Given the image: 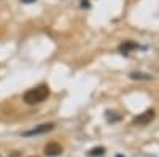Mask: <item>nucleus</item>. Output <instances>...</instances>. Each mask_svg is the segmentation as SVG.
<instances>
[{
    "mask_svg": "<svg viewBox=\"0 0 159 157\" xmlns=\"http://www.w3.org/2000/svg\"><path fill=\"white\" fill-rule=\"evenodd\" d=\"M103 154H105V148H94L89 151L91 157H97V155H103Z\"/></svg>",
    "mask_w": 159,
    "mask_h": 157,
    "instance_id": "6",
    "label": "nucleus"
},
{
    "mask_svg": "<svg viewBox=\"0 0 159 157\" xmlns=\"http://www.w3.org/2000/svg\"><path fill=\"white\" fill-rule=\"evenodd\" d=\"M130 76L134 78V80H137V78H145V80H151V76H150V75H140V73H132Z\"/></svg>",
    "mask_w": 159,
    "mask_h": 157,
    "instance_id": "7",
    "label": "nucleus"
},
{
    "mask_svg": "<svg viewBox=\"0 0 159 157\" xmlns=\"http://www.w3.org/2000/svg\"><path fill=\"white\" fill-rule=\"evenodd\" d=\"M52 129H54V124H43V125H38V127H35L34 130H29V132H24L22 135H24V137H32V135H42V133L51 132Z\"/></svg>",
    "mask_w": 159,
    "mask_h": 157,
    "instance_id": "2",
    "label": "nucleus"
},
{
    "mask_svg": "<svg viewBox=\"0 0 159 157\" xmlns=\"http://www.w3.org/2000/svg\"><path fill=\"white\" fill-rule=\"evenodd\" d=\"M137 48H139V46H137L135 43H124V45L119 46V49H121L123 54H129V51H130V49H137Z\"/></svg>",
    "mask_w": 159,
    "mask_h": 157,
    "instance_id": "5",
    "label": "nucleus"
},
{
    "mask_svg": "<svg viewBox=\"0 0 159 157\" xmlns=\"http://www.w3.org/2000/svg\"><path fill=\"white\" fill-rule=\"evenodd\" d=\"M21 2H24V3H34L35 0H21Z\"/></svg>",
    "mask_w": 159,
    "mask_h": 157,
    "instance_id": "8",
    "label": "nucleus"
},
{
    "mask_svg": "<svg viewBox=\"0 0 159 157\" xmlns=\"http://www.w3.org/2000/svg\"><path fill=\"white\" fill-rule=\"evenodd\" d=\"M153 119H154V111L153 110H147L145 113H142L140 116H137L135 119H134V122L135 124H148Z\"/></svg>",
    "mask_w": 159,
    "mask_h": 157,
    "instance_id": "4",
    "label": "nucleus"
},
{
    "mask_svg": "<svg viewBox=\"0 0 159 157\" xmlns=\"http://www.w3.org/2000/svg\"><path fill=\"white\" fill-rule=\"evenodd\" d=\"M62 154V146L59 143H48L45 146V155L48 157H57Z\"/></svg>",
    "mask_w": 159,
    "mask_h": 157,
    "instance_id": "3",
    "label": "nucleus"
},
{
    "mask_svg": "<svg viewBox=\"0 0 159 157\" xmlns=\"http://www.w3.org/2000/svg\"><path fill=\"white\" fill-rule=\"evenodd\" d=\"M49 95V89L48 86L42 84V86H37L34 89H29L27 92L24 94V102L27 105H37V103H42L48 98Z\"/></svg>",
    "mask_w": 159,
    "mask_h": 157,
    "instance_id": "1",
    "label": "nucleus"
},
{
    "mask_svg": "<svg viewBox=\"0 0 159 157\" xmlns=\"http://www.w3.org/2000/svg\"><path fill=\"white\" fill-rule=\"evenodd\" d=\"M32 157H35V155H32Z\"/></svg>",
    "mask_w": 159,
    "mask_h": 157,
    "instance_id": "9",
    "label": "nucleus"
}]
</instances>
